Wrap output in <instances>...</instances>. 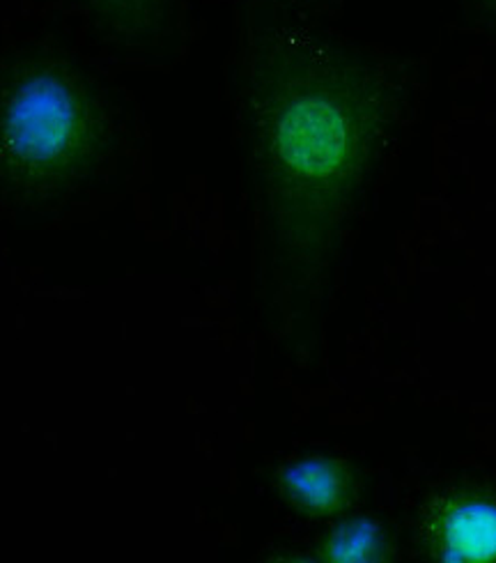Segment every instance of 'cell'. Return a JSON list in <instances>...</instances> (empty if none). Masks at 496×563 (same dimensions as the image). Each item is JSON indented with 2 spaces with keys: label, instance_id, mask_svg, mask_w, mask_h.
Masks as SVG:
<instances>
[{
  "label": "cell",
  "instance_id": "obj_1",
  "mask_svg": "<svg viewBox=\"0 0 496 563\" xmlns=\"http://www.w3.org/2000/svg\"><path fill=\"white\" fill-rule=\"evenodd\" d=\"M238 115L269 297H312L341 261L394 132L398 92L365 46L304 16L249 25Z\"/></svg>",
  "mask_w": 496,
  "mask_h": 563
},
{
  "label": "cell",
  "instance_id": "obj_2",
  "mask_svg": "<svg viewBox=\"0 0 496 563\" xmlns=\"http://www.w3.org/2000/svg\"><path fill=\"white\" fill-rule=\"evenodd\" d=\"M111 99L65 51L29 44L0 65V200L51 212L81 194L113 155Z\"/></svg>",
  "mask_w": 496,
  "mask_h": 563
},
{
  "label": "cell",
  "instance_id": "obj_3",
  "mask_svg": "<svg viewBox=\"0 0 496 563\" xmlns=\"http://www.w3.org/2000/svg\"><path fill=\"white\" fill-rule=\"evenodd\" d=\"M90 31L124 54H159L177 35V0H69Z\"/></svg>",
  "mask_w": 496,
  "mask_h": 563
},
{
  "label": "cell",
  "instance_id": "obj_4",
  "mask_svg": "<svg viewBox=\"0 0 496 563\" xmlns=\"http://www.w3.org/2000/svg\"><path fill=\"white\" fill-rule=\"evenodd\" d=\"M432 554L443 561L496 559V504L464 499L443 506L428 529Z\"/></svg>",
  "mask_w": 496,
  "mask_h": 563
},
{
  "label": "cell",
  "instance_id": "obj_5",
  "mask_svg": "<svg viewBox=\"0 0 496 563\" xmlns=\"http://www.w3.org/2000/svg\"><path fill=\"white\" fill-rule=\"evenodd\" d=\"M285 495L308 514H333L352 499V478L341 463L301 460L283 474Z\"/></svg>",
  "mask_w": 496,
  "mask_h": 563
},
{
  "label": "cell",
  "instance_id": "obj_6",
  "mask_svg": "<svg viewBox=\"0 0 496 563\" xmlns=\"http://www.w3.org/2000/svg\"><path fill=\"white\" fill-rule=\"evenodd\" d=\"M379 552V533L371 522H352L335 531L327 548L333 561H368Z\"/></svg>",
  "mask_w": 496,
  "mask_h": 563
},
{
  "label": "cell",
  "instance_id": "obj_7",
  "mask_svg": "<svg viewBox=\"0 0 496 563\" xmlns=\"http://www.w3.org/2000/svg\"><path fill=\"white\" fill-rule=\"evenodd\" d=\"M249 3H255L267 12L308 19V14L318 12L327 3V0H249Z\"/></svg>",
  "mask_w": 496,
  "mask_h": 563
},
{
  "label": "cell",
  "instance_id": "obj_8",
  "mask_svg": "<svg viewBox=\"0 0 496 563\" xmlns=\"http://www.w3.org/2000/svg\"><path fill=\"white\" fill-rule=\"evenodd\" d=\"M460 3L487 21H496V0H460Z\"/></svg>",
  "mask_w": 496,
  "mask_h": 563
}]
</instances>
